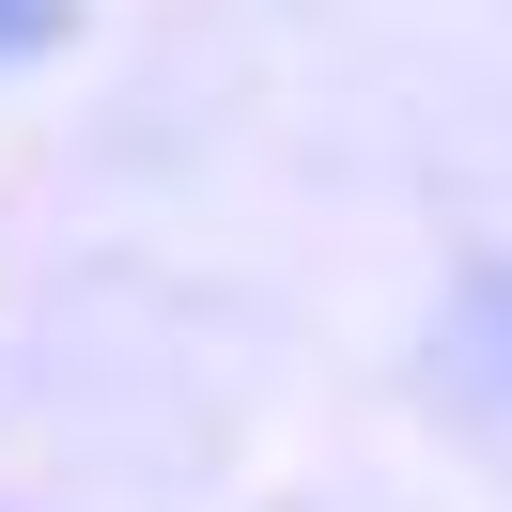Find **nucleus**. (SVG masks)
Wrapping results in <instances>:
<instances>
[{
  "label": "nucleus",
  "mask_w": 512,
  "mask_h": 512,
  "mask_svg": "<svg viewBox=\"0 0 512 512\" xmlns=\"http://www.w3.org/2000/svg\"><path fill=\"white\" fill-rule=\"evenodd\" d=\"M63 32V0H0V63H16V47H47Z\"/></svg>",
  "instance_id": "nucleus-1"
}]
</instances>
